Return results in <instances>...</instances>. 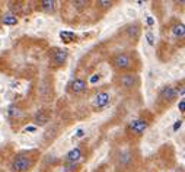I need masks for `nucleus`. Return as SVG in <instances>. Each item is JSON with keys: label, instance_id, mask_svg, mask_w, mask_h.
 I'll use <instances>...</instances> for the list:
<instances>
[{"label": "nucleus", "instance_id": "b1692460", "mask_svg": "<svg viewBox=\"0 0 185 172\" xmlns=\"http://www.w3.org/2000/svg\"><path fill=\"white\" fill-rule=\"evenodd\" d=\"M83 136H85V130H83V128H79V130H77V133H76V137H83Z\"/></svg>", "mask_w": 185, "mask_h": 172}, {"label": "nucleus", "instance_id": "423d86ee", "mask_svg": "<svg viewBox=\"0 0 185 172\" xmlns=\"http://www.w3.org/2000/svg\"><path fill=\"white\" fill-rule=\"evenodd\" d=\"M128 128H130L136 136H141L144 131H146V128H147V121L143 120V118L133 120V121H130V124H128Z\"/></svg>", "mask_w": 185, "mask_h": 172}, {"label": "nucleus", "instance_id": "f03ea898", "mask_svg": "<svg viewBox=\"0 0 185 172\" xmlns=\"http://www.w3.org/2000/svg\"><path fill=\"white\" fill-rule=\"evenodd\" d=\"M32 165V159L26 153H19V155L15 156L13 159V164H12V168L15 172H25L31 168Z\"/></svg>", "mask_w": 185, "mask_h": 172}, {"label": "nucleus", "instance_id": "393cba45", "mask_svg": "<svg viewBox=\"0 0 185 172\" xmlns=\"http://www.w3.org/2000/svg\"><path fill=\"white\" fill-rule=\"evenodd\" d=\"M37 127H26V131H35Z\"/></svg>", "mask_w": 185, "mask_h": 172}, {"label": "nucleus", "instance_id": "dca6fc26", "mask_svg": "<svg viewBox=\"0 0 185 172\" xmlns=\"http://www.w3.org/2000/svg\"><path fill=\"white\" fill-rule=\"evenodd\" d=\"M8 114L10 118H16V117H21V109L18 108V107H15V105H10L8 109Z\"/></svg>", "mask_w": 185, "mask_h": 172}, {"label": "nucleus", "instance_id": "a211bd4d", "mask_svg": "<svg viewBox=\"0 0 185 172\" xmlns=\"http://www.w3.org/2000/svg\"><path fill=\"white\" fill-rule=\"evenodd\" d=\"M77 169H79V165H77V164H69L67 166L63 169V172H73V171L76 172Z\"/></svg>", "mask_w": 185, "mask_h": 172}, {"label": "nucleus", "instance_id": "f257e3e1", "mask_svg": "<svg viewBox=\"0 0 185 172\" xmlns=\"http://www.w3.org/2000/svg\"><path fill=\"white\" fill-rule=\"evenodd\" d=\"M114 69H117L118 71H124V70H128V69L133 67V59H131L130 54L127 53H118L112 57L111 60Z\"/></svg>", "mask_w": 185, "mask_h": 172}, {"label": "nucleus", "instance_id": "9d476101", "mask_svg": "<svg viewBox=\"0 0 185 172\" xmlns=\"http://www.w3.org/2000/svg\"><path fill=\"white\" fill-rule=\"evenodd\" d=\"M34 121H35V124H37V126H45L47 122L50 121V117H48L47 114H44L42 111H39V112L35 114Z\"/></svg>", "mask_w": 185, "mask_h": 172}, {"label": "nucleus", "instance_id": "4be33fe9", "mask_svg": "<svg viewBox=\"0 0 185 172\" xmlns=\"http://www.w3.org/2000/svg\"><path fill=\"white\" fill-rule=\"evenodd\" d=\"M73 4L76 8H83V6H86V2H73Z\"/></svg>", "mask_w": 185, "mask_h": 172}, {"label": "nucleus", "instance_id": "f3484780", "mask_svg": "<svg viewBox=\"0 0 185 172\" xmlns=\"http://www.w3.org/2000/svg\"><path fill=\"white\" fill-rule=\"evenodd\" d=\"M130 160H131V155L128 152H122L121 155H120V164L121 165H127Z\"/></svg>", "mask_w": 185, "mask_h": 172}, {"label": "nucleus", "instance_id": "a878e982", "mask_svg": "<svg viewBox=\"0 0 185 172\" xmlns=\"http://www.w3.org/2000/svg\"><path fill=\"white\" fill-rule=\"evenodd\" d=\"M147 23H149V25H153V23H155V21H153L152 18H147Z\"/></svg>", "mask_w": 185, "mask_h": 172}, {"label": "nucleus", "instance_id": "412c9836", "mask_svg": "<svg viewBox=\"0 0 185 172\" xmlns=\"http://www.w3.org/2000/svg\"><path fill=\"white\" fill-rule=\"evenodd\" d=\"M96 4H99V6H101V8H111V2H98Z\"/></svg>", "mask_w": 185, "mask_h": 172}, {"label": "nucleus", "instance_id": "9b49d317", "mask_svg": "<svg viewBox=\"0 0 185 172\" xmlns=\"http://www.w3.org/2000/svg\"><path fill=\"white\" fill-rule=\"evenodd\" d=\"M172 34L175 35L177 38H184L185 35V28L182 23H177V25L172 26Z\"/></svg>", "mask_w": 185, "mask_h": 172}, {"label": "nucleus", "instance_id": "4468645a", "mask_svg": "<svg viewBox=\"0 0 185 172\" xmlns=\"http://www.w3.org/2000/svg\"><path fill=\"white\" fill-rule=\"evenodd\" d=\"M41 8L45 10V12H54L55 9V2L54 0H45V2H41Z\"/></svg>", "mask_w": 185, "mask_h": 172}, {"label": "nucleus", "instance_id": "2eb2a0df", "mask_svg": "<svg viewBox=\"0 0 185 172\" xmlns=\"http://www.w3.org/2000/svg\"><path fill=\"white\" fill-rule=\"evenodd\" d=\"M60 38L63 39L64 42H72L73 39H76V35L73 32H67V31H61L60 32Z\"/></svg>", "mask_w": 185, "mask_h": 172}, {"label": "nucleus", "instance_id": "7ed1b4c3", "mask_svg": "<svg viewBox=\"0 0 185 172\" xmlns=\"http://www.w3.org/2000/svg\"><path fill=\"white\" fill-rule=\"evenodd\" d=\"M139 76L133 75V73H126V75H121L117 79V83L124 89H133L139 85Z\"/></svg>", "mask_w": 185, "mask_h": 172}, {"label": "nucleus", "instance_id": "ddd939ff", "mask_svg": "<svg viewBox=\"0 0 185 172\" xmlns=\"http://www.w3.org/2000/svg\"><path fill=\"white\" fill-rule=\"evenodd\" d=\"M139 34H140V29L137 25H130L128 28H127V35L130 38H134V39H137L139 38Z\"/></svg>", "mask_w": 185, "mask_h": 172}, {"label": "nucleus", "instance_id": "5701e85b", "mask_svg": "<svg viewBox=\"0 0 185 172\" xmlns=\"http://www.w3.org/2000/svg\"><path fill=\"white\" fill-rule=\"evenodd\" d=\"M146 37H147L149 44H150V45H153V44H155V41H153V34H150V32H149V34L146 35Z\"/></svg>", "mask_w": 185, "mask_h": 172}, {"label": "nucleus", "instance_id": "39448f33", "mask_svg": "<svg viewBox=\"0 0 185 172\" xmlns=\"http://www.w3.org/2000/svg\"><path fill=\"white\" fill-rule=\"evenodd\" d=\"M178 92H177V89L173 88V86H171V85H166V86H163V88L159 91V98H160V101H163V102H172L175 101V98H177Z\"/></svg>", "mask_w": 185, "mask_h": 172}, {"label": "nucleus", "instance_id": "f8f14e48", "mask_svg": "<svg viewBox=\"0 0 185 172\" xmlns=\"http://www.w3.org/2000/svg\"><path fill=\"white\" fill-rule=\"evenodd\" d=\"M3 23L4 25H9V26H12V25H16L18 23V18L15 16V15H12V13H6L3 16Z\"/></svg>", "mask_w": 185, "mask_h": 172}, {"label": "nucleus", "instance_id": "aec40b11", "mask_svg": "<svg viewBox=\"0 0 185 172\" xmlns=\"http://www.w3.org/2000/svg\"><path fill=\"white\" fill-rule=\"evenodd\" d=\"M181 127H182V120H178V121L173 124V131H178Z\"/></svg>", "mask_w": 185, "mask_h": 172}, {"label": "nucleus", "instance_id": "1a4fd4ad", "mask_svg": "<svg viewBox=\"0 0 185 172\" xmlns=\"http://www.w3.org/2000/svg\"><path fill=\"white\" fill-rule=\"evenodd\" d=\"M85 89H86V82L83 79H75L70 83V91L73 93H80V92H83Z\"/></svg>", "mask_w": 185, "mask_h": 172}, {"label": "nucleus", "instance_id": "6e6552de", "mask_svg": "<svg viewBox=\"0 0 185 172\" xmlns=\"http://www.w3.org/2000/svg\"><path fill=\"white\" fill-rule=\"evenodd\" d=\"M80 158H82V150H80V147H75V149H72V150L66 155V160H67L69 164H77Z\"/></svg>", "mask_w": 185, "mask_h": 172}, {"label": "nucleus", "instance_id": "6ab92c4d", "mask_svg": "<svg viewBox=\"0 0 185 172\" xmlns=\"http://www.w3.org/2000/svg\"><path fill=\"white\" fill-rule=\"evenodd\" d=\"M178 108H179V111H181V112H184V111H185V99H184V98H182L181 101H179V104H178Z\"/></svg>", "mask_w": 185, "mask_h": 172}, {"label": "nucleus", "instance_id": "0eeeda50", "mask_svg": "<svg viewBox=\"0 0 185 172\" xmlns=\"http://www.w3.org/2000/svg\"><path fill=\"white\" fill-rule=\"evenodd\" d=\"M111 101V95L108 92H99L96 96L93 98V107L98 109H102L105 108L106 105L110 104Z\"/></svg>", "mask_w": 185, "mask_h": 172}, {"label": "nucleus", "instance_id": "20e7f679", "mask_svg": "<svg viewBox=\"0 0 185 172\" xmlns=\"http://www.w3.org/2000/svg\"><path fill=\"white\" fill-rule=\"evenodd\" d=\"M67 57H69L67 48H54L53 53H51V61H53V64H54L55 67L63 66L66 63Z\"/></svg>", "mask_w": 185, "mask_h": 172}]
</instances>
